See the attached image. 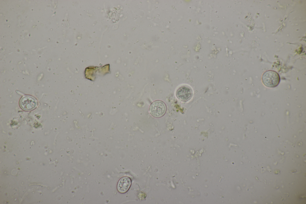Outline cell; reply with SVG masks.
<instances>
[{
    "instance_id": "1",
    "label": "cell",
    "mask_w": 306,
    "mask_h": 204,
    "mask_svg": "<svg viewBox=\"0 0 306 204\" xmlns=\"http://www.w3.org/2000/svg\"><path fill=\"white\" fill-rule=\"evenodd\" d=\"M262 80L264 84L269 88L277 86L280 81V76L276 72L272 71H266L263 74Z\"/></svg>"
},
{
    "instance_id": "2",
    "label": "cell",
    "mask_w": 306,
    "mask_h": 204,
    "mask_svg": "<svg viewBox=\"0 0 306 204\" xmlns=\"http://www.w3.org/2000/svg\"><path fill=\"white\" fill-rule=\"evenodd\" d=\"M165 103L160 100H156L151 103L149 108L150 114L153 117L159 118L163 116L166 111Z\"/></svg>"
},
{
    "instance_id": "3",
    "label": "cell",
    "mask_w": 306,
    "mask_h": 204,
    "mask_svg": "<svg viewBox=\"0 0 306 204\" xmlns=\"http://www.w3.org/2000/svg\"><path fill=\"white\" fill-rule=\"evenodd\" d=\"M20 104L22 109L25 111H30L34 109L37 105L36 100L32 96H25L21 99Z\"/></svg>"
},
{
    "instance_id": "4",
    "label": "cell",
    "mask_w": 306,
    "mask_h": 204,
    "mask_svg": "<svg viewBox=\"0 0 306 204\" xmlns=\"http://www.w3.org/2000/svg\"><path fill=\"white\" fill-rule=\"evenodd\" d=\"M177 97L179 100L186 101L189 100L192 95V91L189 87L183 86L179 87L176 93Z\"/></svg>"
},
{
    "instance_id": "5",
    "label": "cell",
    "mask_w": 306,
    "mask_h": 204,
    "mask_svg": "<svg viewBox=\"0 0 306 204\" xmlns=\"http://www.w3.org/2000/svg\"><path fill=\"white\" fill-rule=\"evenodd\" d=\"M131 183V180L129 177L126 176L121 178L117 184L118 191L121 193L126 192L130 187Z\"/></svg>"
}]
</instances>
